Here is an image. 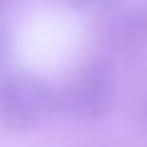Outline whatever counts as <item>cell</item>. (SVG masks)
I'll list each match as a JSON object with an SVG mask.
<instances>
[{
  "instance_id": "6da1fadb",
  "label": "cell",
  "mask_w": 147,
  "mask_h": 147,
  "mask_svg": "<svg viewBox=\"0 0 147 147\" xmlns=\"http://www.w3.org/2000/svg\"><path fill=\"white\" fill-rule=\"evenodd\" d=\"M62 108V94L34 76H9L0 83V122L11 131H32Z\"/></svg>"
},
{
  "instance_id": "7a4b0ae2",
  "label": "cell",
  "mask_w": 147,
  "mask_h": 147,
  "mask_svg": "<svg viewBox=\"0 0 147 147\" xmlns=\"http://www.w3.org/2000/svg\"><path fill=\"white\" fill-rule=\"evenodd\" d=\"M115 76L106 60L90 62L62 94V108L76 119H101L113 103Z\"/></svg>"
},
{
  "instance_id": "3957f363",
  "label": "cell",
  "mask_w": 147,
  "mask_h": 147,
  "mask_svg": "<svg viewBox=\"0 0 147 147\" xmlns=\"http://www.w3.org/2000/svg\"><path fill=\"white\" fill-rule=\"evenodd\" d=\"M108 44L117 53H131L147 44V2L126 9L108 28Z\"/></svg>"
},
{
  "instance_id": "277c9868",
  "label": "cell",
  "mask_w": 147,
  "mask_h": 147,
  "mask_svg": "<svg viewBox=\"0 0 147 147\" xmlns=\"http://www.w3.org/2000/svg\"><path fill=\"white\" fill-rule=\"evenodd\" d=\"M64 2L71 5V7H78V9H87V7H99L106 0H64Z\"/></svg>"
},
{
  "instance_id": "5b68a950",
  "label": "cell",
  "mask_w": 147,
  "mask_h": 147,
  "mask_svg": "<svg viewBox=\"0 0 147 147\" xmlns=\"http://www.w3.org/2000/svg\"><path fill=\"white\" fill-rule=\"evenodd\" d=\"M14 2H16V0H0V14H2L5 9H9V7L14 5Z\"/></svg>"
},
{
  "instance_id": "8992f818",
  "label": "cell",
  "mask_w": 147,
  "mask_h": 147,
  "mask_svg": "<svg viewBox=\"0 0 147 147\" xmlns=\"http://www.w3.org/2000/svg\"><path fill=\"white\" fill-rule=\"evenodd\" d=\"M0 60H2V39H0Z\"/></svg>"
},
{
  "instance_id": "52a82bcc",
  "label": "cell",
  "mask_w": 147,
  "mask_h": 147,
  "mask_svg": "<svg viewBox=\"0 0 147 147\" xmlns=\"http://www.w3.org/2000/svg\"><path fill=\"white\" fill-rule=\"evenodd\" d=\"M145 122H147V101H145Z\"/></svg>"
}]
</instances>
